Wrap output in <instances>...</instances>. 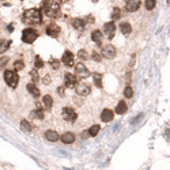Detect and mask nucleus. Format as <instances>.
Returning <instances> with one entry per match:
<instances>
[{
  "instance_id": "nucleus-27",
  "label": "nucleus",
  "mask_w": 170,
  "mask_h": 170,
  "mask_svg": "<svg viewBox=\"0 0 170 170\" xmlns=\"http://www.w3.org/2000/svg\"><path fill=\"white\" fill-rule=\"evenodd\" d=\"M100 132V125H93L90 129H89V135L90 136H97Z\"/></svg>"
},
{
  "instance_id": "nucleus-30",
  "label": "nucleus",
  "mask_w": 170,
  "mask_h": 170,
  "mask_svg": "<svg viewBox=\"0 0 170 170\" xmlns=\"http://www.w3.org/2000/svg\"><path fill=\"white\" fill-rule=\"evenodd\" d=\"M146 8L147 10H152L155 7V4H157V0H146Z\"/></svg>"
},
{
  "instance_id": "nucleus-38",
  "label": "nucleus",
  "mask_w": 170,
  "mask_h": 170,
  "mask_svg": "<svg viewBox=\"0 0 170 170\" xmlns=\"http://www.w3.org/2000/svg\"><path fill=\"white\" fill-rule=\"evenodd\" d=\"M42 82H44L45 84H49V83H51V76H49V75H46V76L44 78V80H42Z\"/></svg>"
},
{
  "instance_id": "nucleus-40",
  "label": "nucleus",
  "mask_w": 170,
  "mask_h": 170,
  "mask_svg": "<svg viewBox=\"0 0 170 170\" xmlns=\"http://www.w3.org/2000/svg\"><path fill=\"white\" fill-rule=\"evenodd\" d=\"M87 135H89V132L84 131L83 133H82V136H80V138H82V139H86V138H87Z\"/></svg>"
},
{
  "instance_id": "nucleus-23",
  "label": "nucleus",
  "mask_w": 170,
  "mask_h": 170,
  "mask_svg": "<svg viewBox=\"0 0 170 170\" xmlns=\"http://www.w3.org/2000/svg\"><path fill=\"white\" fill-rule=\"evenodd\" d=\"M42 105L45 106L46 109H51L52 105H53V100H52L51 95H45L44 97V100H42Z\"/></svg>"
},
{
  "instance_id": "nucleus-4",
  "label": "nucleus",
  "mask_w": 170,
  "mask_h": 170,
  "mask_svg": "<svg viewBox=\"0 0 170 170\" xmlns=\"http://www.w3.org/2000/svg\"><path fill=\"white\" fill-rule=\"evenodd\" d=\"M37 37H38V33L35 32L34 29H32V27H27V29L23 30L22 41L26 42V44H33L37 40Z\"/></svg>"
},
{
  "instance_id": "nucleus-10",
  "label": "nucleus",
  "mask_w": 170,
  "mask_h": 170,
  "mask_svg": "<svg viewBox=\"0 0 170 170\" xmlns=\"http://www.w3.org/2000/svg\"><path fill=\"white\" fill-rule=\"evenodd\" d=\"M46 34L51 35V37H57L59 34H60V27H59L57 25H55V23H51V25L46 26Z\"/></svg>"
},
{
  "instance_id": "nucleus-34",
  "label": "nucleus",
  "mask_w": 170,
  "mask_h": 170,
  "mask_svg": "<svg viewBox=\"0 0 170 170\" xmlns=\"http://www.w3.org/2000/svg\"><path fill=\"white\" fill-rule=\"evenodd\" d=\"M51 65L53 70H59V67H60V63H59V60H56V59H52L51 60Z\"/></svg>"
},
{
  "instance_id": "nucleus-29",
  "label": "nucleus",
  "mask_w": 170,
  "mask_h": 170,
  "mask_svg": "<svg viewBox=\"0 0 170 170\" xmlns=\"http://www.w3.org/2000/svg\"><path fill=\"white\" fill-rule=\"evenodd\" d=\"M23 67H25V64H23V61H22V60H16L15 63H14V70H15V71L23 70Z\"/></svg>"
},
{
  "instance_id": "nucleus-33",
  "label": "nucleus",
  "mask_w": 170,
  "mask_h": 170,
  "mask_svg": "<svg viewBox=\"0 0 170 170\" xmlns=\"http://www.w3.org/2000/svg\"><path fill=\"white\" fill-rule=\"evenodd\" d=\"M8 61H10V57H7V56H4V57H0V68L6 67Z\"/></svg>"
},
{
  "instance_id": "nucleus-21",
  "label": "nucleus",
  "mask_w": 170,
  "mask_h": 170,
  "mask_svg": "<svg viewBox=\"0 0 170 170\" xmlns=\"http://www.w3.org/2000/svg\"><path fill=\"white\" fill-rule=\"evenodd\" d=\"M10 46H11V41H10V40H0V53L6 52Z\"/></svg>"
},
{
  "instance_id": "nucleus-42",
  "label": "nucleus",
  "mask_w": 170,
  "mask_h": 170,
  "mask_svg": "<svg viewBox=\"0 0 170 170\" xmlns=\"http://www.w3.org/2000/svg\"><path fill=\"white\" fill-rule=\"evenodd\" d=\"M166 139H167V140H170V131H169V129L166 131Z\"/></svg>"
},
{
  "instance_id": "nucleus-9",
  "label": "nucleus",
  "mask_w": 170,
  "mask_h": 170,
  "mask_svg": "<svg viewBox=\"0 0 170 170\" xmlns=\"http://www.w3.org/2000/svg\"><path fill=\"white\" fill-rule=\"evenodd\" d=\"M102 56L106 59H114L116 56V48L113 45H106L102 48Z\"/></svg>"
},
{
  "instance_id": "nucleus-28",
  "label": "nucleus",
  "mask_w": 170,
  "mask_h": 170,
  "mask_svg": "<svg viewBox=\"0 0 170 170\" xmlns=\"http://www.w3.org/2000/svg\"><path fill=\"white\" fill-rule=\"evenodd\" d=\"M120 16H121V10L119 7H114L112 11V19H119Z\"/></svg>"
},
{
  "instance_id": "nucleus-2",
  "label": "nucleus",
  "mask_w": 170,
  "mask_h": 170,
  "mask_svg": "<svg viewBox=\"0 0 170 170\" xmlns=\"http://www.w3.org/2000/svg\"><path fill=\"white\" fill-rule=\"evenodd\" d=\"M41 10L49 18H57V16H60V6L57 3H55V1H51V0H46V1L42 3Z\"/></svg>"
},
{
  "instance_id": "nucleus-31",
  "label": "nucleus",
  "mask_w": 170,
  "mask_h": 170,
  "mask_svg": "<svg viewBox=\"0 0 170 170\" xmlns=\"http://www.w3.org/2000/svg\"><path fill=\"white\" fill-rule=\"evenodd\" d=\"M34 65H35V68H37V70H40V68L44 67V61L41 60V57H40V56H37V57H35Z\"/></svg>"
},
{
  "instance_id": "nucleus-16",
  "label": "nucleus",
  "mask_w": 170,
  "mask_h": 170,
  "mask_svg": "<svg viewBox=\"0 0 170 170\" xmlns=\"http://www.w3.org/2000/svg\"><path fill=\"white\" fill-rule=\"evenodd\" d=\"M45 139L49 141H57L59 140V135L56 131H52V129H49V131L45 132Z\"/></svg>"
},
{
  "instance_id": "nucleus-12",
  "label": "nucleus",
  "mask_w": 170,
  "mask_h": 170,
  "mask_svg": "<svg viewBox=\"0 0 170 170\" xmlns=\"http://www.w3.org/2000/svg\"><path fill=\"white\" fill-rule=\"evenodd\" d=\"M64 83H65V86L70 87V89L75 87V86H76V78H75V75L65 74L64 75Z\"/></svg>"
},
{
  "instance_id": "nucleus-1",
  "label": "nucleus",
  "mask_w": 170,
  "mask_h": 170,
  "mask_svg": "<svg viewBox=\"0 0 170 170\" xmlns=\"http://www.w3.org/2000/svg\"><path fill=\"white\" fill-rule=\"evenodd\" d=\"M22 21L27 25H35V23H41L42 21V15L41 11L37 10V8H29L23 12Z\"/></svg>"
},
{
  "instance_id": "nucleus-13",
  "label": "nucleus",
  "mask_w": 170,
  "mask_h": 170,
  "mask_svg": "<svg viewBox=\"0 0 170 170\" xmlns=\"http://www.w3.org/2000/svg\"><path fill=\"white\" fill-rule=\"evenodd\" d=\"M61 141H63L64 144H71V143L75 141V135L72 132H65V133L61 135Z\"/></svg>"
},
{
  "instance_id": "nucleus-39",
  "label": "nucleus",
  "mask_w": 170,
  "mask_h": 170,
  "mask_svg": "<svg viewBox=\"0 0 170 170\" xmlns=\"http://www.w3.org/2000/svg\"><path fill=\"white\" fill-rule=\"evenodd\" d=\"M59 94H60L61 97H64V89H63V87H59Z\"/></svg>"
},
{
  "instance_id": "nucleus-26",
  "label": "nucleus",
  "mask_w": 170,
  "mask_h": 170,
  "mask_svg": "<svg viewBox=\"0 0 170 170\" xmlns=\"http://www.w3.org/2000/svg\"><path fill=\"white\" fill-rule=\"evenodd\" d=\"M21 128L26 132H30L32 131V125H30V122L27 121V120H22V121H21Z\"/></svg>"
},
{
  "instance_id": "nucleus-18",
  "label": "nucleus",
  "mask_w": 170,
  "mask_h": 170,
  "mask_svg": "<svg viewBox=\"0 0 170 170\" xmlns=\"http://www.w3.org/2000/svg\"><path fill=\"white\" fill-rule=\"evenodd\" d=\"M91 40H93L95 44L100 45L101 42H102V33H101L100 30H94V32L91 33Z\"/></svg>"
},
{
  "instance_id": "nucleus-36",
  "label": "nucleus",
  "mask_w": 170,
  "mask_h": 170,
  "mask_svg": "<svg viewBox=\"0 0 170 170\" xmlns=\"http://www.w3.org/2000/svg\"><path fill=\"white\" fill-rule=\"evenodd\" d=\"M78 57L82 59V60H86V59H87V52L83 51V49H82V51H79V52H78Z\"/></svg>"
},
{
  "instance_id": "nucleus-22",
  "label": "nucleus",
  "mask_w": 170,
  "mask_h": 170,
  "mask_svg": "<svg viewBox=\"0 0 170 170\" xmlns=\"http://www.w3.org/2000/svg\"><path fill=\"white\" fill-rule=\"evenodd\" d=\"M30 116H32L33 119H38V120H42L44 117H45V114H44V110H41V109L33 110V112L30 113Z\"/></svg>"
},
{
  "instance_id": "nucleus-11",
  "label": "nucleus",
  "mask_w": 170,
  "mask_h": 170,
  "mask_svg": "<svg viewBox=\"0 0 170 170\" xmlns=\"http://www.w3.org/2000/svg\"><path fill=\"white\" fill-rule=\"evenodd\" d=\"M139 7H140V3L138 0H128L127 4H125V8H127L128 12H135V11L139 10Z\"/></svg>"
},
{
  "instance_id": "nucleus-35",
  "label": "nucleus",
  "mask_w": 170,
  "mask_h": 170,
  "mask_svg": "<svg viewBox=\"0 0 170 170\" xmlns=\"http://www.w3.org/2000/svg\"><path fill=\"white\" fill-rule=\"evenodd\" d=\"M30 76H32L33 82H37V80H38V72H37V68H35V70H33L32 72H30Z\"/></svg>"
},
{
  "instance_id": "nucleus-43",
  "label": "nucleus",
  "mask_w": 170,
  "mask_h": 170,
  "mask_svg": "<svg viewBox=\"0 0 170 170\" xmlns=\"http://www.w3.org/2000/svg\"><path fill=\"white\" fill-rule=\"evenodd\" d=\"M87 21H89V22H94V18H93V16H89V19H87Z\"/></svg>"
},
{
  "instance_id": "nucleus-14",
  "label": "nucleus",
  "mask_w": 170,
  "mask_h": 170,
  "mask_svg": "<svg viewBox=\"0 0 170 170\" xmlns=\"http://www.w3.org/2000/svg\"><path fill=\"white\" fill-rule=\"evenodd\" d=\"M63 63H64L67 67H71V65H74V55L71 53V52H64V55H63Z\"/></svg>"
},
{
  "instance_id": "nucleus-7",
  "label": "nucleus",
  "mask_w": 170,
  "mask_h": 170,
  "mask_svg": "<svg viewBox=\"0 0 170 170\" xmlns=\"http://www.w3.org/2000/svg\"><path fill=\"white\" fill-rule=\"evenodd\" d=\"M103 32H105V34H106L108 38L112 40L113 37H114V33H116V25L113 22L105 23V26H103Z\"/></svg>"
},
{
  "instance_id": "nucleus-19",
  "label": "nucleus",
  "mask_w": 170,
  "mask_h": 170,
  "mask_svg": "<svg viewBox=\"0 0 170 170\" xmlns=\"http://www.w3.org/2000/svg\"><path fill=\"white\" fill-rule=\"evenodd\" d=\"M27 91H29V93L32 94L33 97H38V95H40L38 87L35 86L34 83H29V84H27Z\"/></svg>"
},
{
  "instance_id": "nucleus-20",
  "label": "nucleus",
  "mask_w": 170,
  "mask_h": 170,
  "mask_svg": "<svg viewBox=\"0 0 170 170\" xmlns=\"http://www.w3.org/2000/svg\"><path fill=\"white\" fill-rule=\"evenodd\" d=\"M72 26H74L76 30H83L84 26H86V23H84L83 19H79V18H76V19H74V22H72Z\"/></svg>"
},
{
  "instance_id": "nucleus-5",
  "label": "nucleus",
  "mask_w": 170,
  "mask_h": 170,
  "mask_svg": "<svg viewBox=\"0 0 170 170\" xmlns=\"http://www.w3.org/2000/svg\"><path fill=\"white\" fill-rule=\"evenodd\" d=\"M61 116H63V119L68 122H74L76 120V112L74 109H71V108H64L63 112H61Z\"/></svg>"
},
{
  "instance_id": "nucleus-32",
  "label": "nucleus",
  "mask_w": 170,
  "mask_h": 170,
  "mask_svg": "<svg viewBox=\"0 0 170 170\" xmlns=\"http://www.w3.org/2000/svg\"><path fill=\"white\" fill-rule=\"evenodd\" d=\"M124 95L127 97V98H131L132 95H133V90H132V87H125V90H124Z\"/></svg>"
},
{
  "instance_id": "nucleus-45",
  "label": "nucleus",
  "mask_w": 170,
  "mask_h": 170,
  "mask_svg": "<svg viewBox=\"0 0 170 170\" xmlns=\"http://www.w3.org/2000/svg\"><path fill=\"white\" fill-rule=\"evenodd\" d=\"M61 1H68V0H61Z\"/></svg>"
},
{
  "instance_id": "nucleus-17",
  "label": "nucleus",
  "mask_w": 170,
  "mask_h": 170,
  "mask_svg": "<svg viewBox=\"0 0 170 170\" xmlns=\"http://www.w3.org/2000/svg\"><path fill=\"white\" fill-rule=\"evenodd\" d=\"M127 109H128L127 103H125L124 101H120V102L117 103V106H116V113H117V114H124V113L127 112Z\"/></svg>"
},
{
  "instance_id": "nucleus-25",
  "label": "nucleus",
  "mask_w": 170,
  "mask_h": 170,
  "mask_svg": "<svg viewBox=\"0 0 170 170\" xmlns=\"http://www.w3.org/2000/svg\"><path fill=\"white\" fill-rule=\"evenodd\" d=\"M120 30H121V33L122 34H129V33L132 32V27H131V25L129 23H122L121 26H120Z\"/></svg>"
},
{
  "instance_id": "nucleus-6",
  "label": "nucleus",
  "mask_w": 170,
  "mask_h": 170,
  "mask_svg": "<svg viewBox=\"0 0 170 170\" xmlns=\"http://www.w3.org/2000/svg\"><path fill=\"white\" fill-rule=\"evenodd\" d=\"M75 90H76V94L78 95H82V97H86L90 94L91 91V87L89 86L87 83H78L75 86Z\"/></svg>"
},
{
  "instance_id": "nucleus-44",
  "label": "nucleus",
  "mask_w": 170,
  "mask_h": 170,
  "mask_svg": "<svg viewBox=\"0 0 170 170\" xmlns=\"http://www.w3.org/2000/svg\"><path fill=\"white\" fill-rule=\"evenodd\" d=\"M167 6H170V0H167Z\"/></svg>"
},
{
  "instance_id": "nucleus-37",
  "label": "nucleus",
  "mask_w": 170,
  "mask_h": 170,
  "mask_svg": "<svg viewBox=\"0 0 170 170\" xmlns=\"http://www.w3.org/2000/svg\"><path fill=\"white\" fill-rule=\"evenodd\" d=\"M91 59H93L94 61H101V55L97 53V52H93V53H91Z\"/></svg>"
},
{
  "instance_id": "nucleus-15",
  "label": "nucleus",
  "mask_w": 170,
  "mask_h": 170,
  "mask_svg": "<svg viewBox=\"0 0 170 170\" xmlns=\"http://www.w3.org/2000/svg\"><path fill=\"white\" fill-rule=\"evenodd\" d=\"M113 116H114V113H113L110 109H103V112L101 113V120L105 121V122H109L113 120Z\"/></svg>"
},
{
  "instance_id": "nucleus-41",
  "label": "nucleus",
  "mask_w": 170,
  "mask_h": 170,
  "mask_svg": "<svg viewBox=\"0 0 170 170\" xmlns=\"http://www.w3.org/2000/svg\"><path fill=\"white\" fill-rule=\"evenodd\" d=\"M7 30H8V32H12V30H14V26H12V25H8V27H7Z\"/></svg>"
},
{
  "instance_id": "nucleus-8",
  "label": "nucleus",
  "mask_w": 170,
  "mask_h": 170,
  "mask_svg": "<svg viewBox=\"0 0 170 170\" xmlns=\"http://www.w3.org/2000/svg\"><path fill=\"white\" fill-rule=\"evenodd\" d=\"M75 70H76V75H78L79 78H82V79H84V78H87L89 75H90L89 70L86 68V65H84L83 63H79V64H76Z\"/></svg>"
},
{
  "instance_id": "nucleus-3",
  "label": "nucleus",
  "mask_w": 170,
  "mask_h": 170,
  "mask_svg": "<svg viewBox=\"0 0 170 170\" xmlns=\"http://www.w3.org/2000/svg\"><path fill=\"white\" fill-rule=\"evenodd\" d=\"M4 80L6 83L8 84L10 87L15 89L18 86V82H19V76H18V71L15 70H7L4 72Z\"/></svg>"
},
{
  "instance_id": "nucleus-24",
  "label": "nucleus",
  "mask_w": 170,
  "mask_h": 170,
  "mask_svg": "<svg viewBox=\"0 0 170 170\" xmlns=\"http://www.w3.org/2000/svg\"><path fill=\"white\" fill-rule=\"evenodd\" d=\"M93 79H94V84H95L98 89H101V87H102V75L101 74H94Z\"/></svg>"
}]
</instances>
